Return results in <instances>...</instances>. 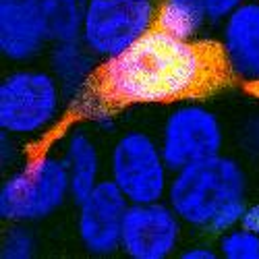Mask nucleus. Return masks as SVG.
<instances>
[{"label": "nucleus", "mask_w": 259, "mask_h": 259, "mask_svg": "<svg viewBox=\"0 0 259 259\" xmlns=\"http://www.w3.org/2000/svg\"><path fill=\"white\" fill-rule=\"evenodd\" d=\"M64 94L52 71L17 69L0 85V128L13 137L37 135L58 118Z\"/></svg>", "instance_id": "20e7f679"}, {"label": "nucleus", "mask_w": 259, "mask_h": 259, "mask_svg": "<svg viewBox=\"0 0 259 259\" xmlns=\"http://www.w3.org/2000/svg\"><path fill=\"white\" fill-rule=\"evenodd\" d=\"M207 21L203 0H164L158 7L156 27L181 39H195Z\"/></svg>", "instance_id": "4468645a"}, {"label": "nucleus", "mask_w": 259, "mask_h": 259, "mask_svg": "<svg viewBox=\"0 0 259 259\" xmlns=\"http://www.w3.org/2000/svg\"><path fill=\"white\" fill-rule=\"evenodd\" d=\"M170 168L162 156L160 141L133 128L122 133L110 152V181L128 203L162 201L170 185Z\"/></svg>", "instance_id": "423d86ee"}, {"label": "nucleus", "mask_w": 259, "mask_h": 259, "mask_svg": "<svg viewBox=\"0 0 259 259\" xmlns=\"http://www.w3.org/2000/svg\"><path fill=\"white\" fill-rule=\"evenodd\" d=\"M156 0H88L81 41L98 60L131 48L156 25Z\"/></svg>", "instance_id": "39448f33"}, {"label": "nucleus", "mask_w": 259, "mask_h": 259, "mask_svg": "<svg viewBox=\"0 0 259 259\" xmlns=\"http://www.w3.org/2000/svg\"><path fill=\"white\" fill-rule=\"evenodd\" d=\"M183 222L168 201L131 203L122 220L120 251L133 259H166L179 249Z\"/></svg>", "instance_id": "6e6552de"}, {"label": "nucleus", "mask_w": 259, "mask_h": 259, "mask_svg": "<svg viewBox=\"0 0 259 259\" xmlns=\"http://www.w3.org/2000/svg\"><path fill=\"white\" fill-rule=\"evenodd\" d=\"M234 83L220 39H181L152 27L118 56L100 60L71 112L110 128L131 106L197 102Z\"/></svg>", "instance_id": "f257e3e1"}, {"label": "nucleus", "mask_w": 259, "mask_h": 259, "mask_svg": "<svg viewBox=\"0 0 259 259\" xmlns=\"http://www.w3.org/2000/svg\"><path fill=\"white\" fill-rule=\"evenodd\" d=\"M218 251L226 259H259V234L239 224L220 234Z\"/></svg>", "instance_id": "dca6fc26"}, {"label": "nucleus", "mask_w": 259, "mask_h": 259, "mask_svg": "<svg viewBox=\"0 0 259 259\" xmlns=\"http://www.w3.org/2000/svg\"><path fill=\"white\" fill-rule=\"evenodd\" d=\"M64 164L71 179V199L79 203L102 181V158L94 137L85 128H75L64 143Z\"/></svg>", "instance_id": "f8f14e48"}, {"label": "nucleus", "mask_w": 259, "mask_h": 259, "mask_svg": "<svg viewBox=\"0 0 259 259\" xmlns=\"http://www.w3.org/2000/svg\"><path fill=\"white\" fill-rule=\"evenodd\" d=\"M71 199L62 158L41 154L9 175L0 189V215L11 224H33L54 215Z\"/></svg>", "instance_id": "7ed1b4c3"}, {"label": "nucleus", "mask_w": 259, "mask_h": 259, "mask_svg": "<svg viewBox=\"0 0 259 259\" xmlns=\"http://www.w3.org/2000/svg\"><path fill=\"white\" fill-rule=\"evenodd\" d=\"M88 0H37L50 44L79 39Z\"/></svg>", "instance_id": "2eb2a0df"}, {"label": "nucleus", "mask_w": 259, "mask_h": 259, "mask_svg": "<svg viewBox=\"0 0 259 259\" xmlns=\"http://www.w3.org/2000/svg\"><path fill=\"white\" fill-rule=\"evenodd\" d=\"M48 33L37 0H0V52L11 62H29L46 48Z\"/></svg>", "instance_id": "9b49d317"}, {"label": "nucleus", "mask_w": 259, "mask_h": 259, "mask_svg": "<svg viewBox=\"0 0 259 259\" xmlns=\"http://www.w3.org/2000/svg\"><path fill=\"white\" fill-rule=\"evenodd\" d=\"M224 126L213 110L183 102L172 110L162 126L160 149L172 172L222 154Z\"/></svg>", "instance_id": "0eeeda50"}, {"label": "nucleus", "mask_w": 259, "mask_h": 259, "mask_svg": "<svg viewBox=\"0 0 259 259\" xmlns=\"http://www.w3.org/2000/svg\"><path fill=\"white\" fill-rule=\"evenodd\" d=\"M168 205L183 224L222 234L243 222L247 211V177L241 162L218 154L172 172Z\"/></svg>", "instance_id": "f03ea898"}, {"label": "nucleus", "mask_w": 259, "mask_h": 259, "mask_svg": "<svg viewBox=\"0 0 259 259\" xmlns=\"http://www.w3.org/2000/svg\"><path fill=\"white\" fill-rule=\"evenodd\" d=\"M220 41L234 81L259 92V0H247L222 21Z\"/></svg>", "instance_id": "9d476101"}, {"label": "nucleus", "mask_w": 259, "mask_h": 259, "mask_svg": "<svg viewBox=\"0 0 259 259\" xmlns=\"http://www.w3.org/2000/svg\"><path fill=\"white\" fill-rule=\"evenodd\" d=\"M122 191L102 179L88 197L77 203V236L81 247L92 255H110L120 249L122 220L128 209Z\"/></svg>", "instance_id": "1a4fd4ad"}, {"label": "nucleus", "mask_w": 259, "mask_h": 259, "mask_svg": "<svg viewBox=\"0 0 259 259\" xmlns=\"http://www.w3.org/2000/svg\"><path fill=\"white\" fill-rule=\"evenodd\" d=\"M98 67V58L79 39L58 41L50 50V71L58 79L64 100L73 104Z\"/></svg>", "instance_id": "ddd939ff"}, {"label": "nucleus", "mask_w": 259, "mask_h": 259, "mask_svg": "<svg viewBox=\"0 0 259 259\" xmlns=\"http://www.w3.org/2000/svg\"><path fill=\"white\" fill-rule=\"evenodd\" d=\"M203 3H205L207 17H209L211 23H220V21H224L241 5H245L247 0H203Z\"/></svg>", "instance_id": "a211bd4d"}, {"label": "nucleus", "mask_w": 259, "mask_h": 259, "mask_svg": "<svg viewBox=\"0 0 259 259\" xmlns=\"http://www.w3.org/2000/svg\"><path fill=\"white\" fill-rule=\"evenodd\" d=\"M220 255V251L209 245H191L181 251L183 259H215Z\"/></svg>", "instance_id": "6ab92c4d"}, {"label": "nucleus", "mask_w": 259, "mask_h": 259, "mask_svg": "<svg viewBox=\"0 0 259 259\" xmlns=\"http://www.w3.org/2000/svg\"><path fill=\"white\" fill-rule=\"evenodd\" d=\"M241 224L259 234V201L247 205V211H245V215H243V222H241Z\"/></svg>", "instance_id": "aec40b11"}, {"label": "nucleus", "mask_w": 259, "mask_h": 259, "mask_svg": "<svg viewBox=\"0 0 259 259\" xmlns=\"http://www.w3.org/2000/svg\"><path fill=\"white\" fill-rule=\"evenodd\" d=\"M37 253V239L27 224H11L3 236V259H31Z\"/></svg>", "instance_id": "f3484780"}]
</instances>
